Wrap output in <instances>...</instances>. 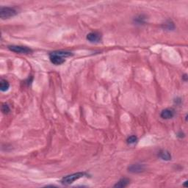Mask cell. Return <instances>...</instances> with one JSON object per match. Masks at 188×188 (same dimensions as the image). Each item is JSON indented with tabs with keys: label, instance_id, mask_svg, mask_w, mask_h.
<instances>
[{
	"label": "cell",
	"instance_id": "obj_4",
	"mask_svg": "<svg viewBox=\"0 0 188 188\" xmlns=\"http://www.w3.org/2000/svg\"><path fill=\"white\" fill-rule=\"evenodd\" d=\"M8 48L10 51L17 54H29L32 53L33 50L27 46H16V45H11L8 46Z\"/></svg>",
	"mask_w": 188,
	"mask_h": 188
},
{
	"label": "cell",
	"instance_id": "obj_12",
	"mask_svg": "<svg viewBox=\"0 0 188 188\" xmlns=\"http://www.w3.org/2000/svg\"><path fill=\"white\" fill-rule=\"evenodd\" d=\"M164 28L168 30H173L175 28V25L172 22H168L164 24Z\"/></svg>",
	"mask_w": 188,
	"mask_h": 188
},
{
	"label": "cell",
	"instance_id": "obj_1",
	"mask_svg": "<svg viewBox=\"0 0 188 188\" xmlns=\"http://www.w3.org/2000/svg\"><path fill=\"white\" fill-rule=\"evenodd\" d=\"M49 60L55 65H62L65 62V58L73 56V54L67 51H54L49 54Z\"/></svg>",
	"mask_w": 188,
	"mask_h": 188
},
{
	"label": "cell",
	"instance_id": "obj_9",
	"mask_svg": "<svg viewBox=\"0 0 188 188\" xmlns=\"http://www.w3.org/2000/svg\"><path fill=\"white\" fill-rule=\"evenodd\" d=\"M130 179H126V178H123V179H120V180L118 181L115 185H114V187H121V188L126 187H127L129 185H130Z\"/></svg>",
	"mask_w": 188,
	"mask_h": 188
},
{
	"label": "cell",
	"instance_id": "obj_5",
	"mask_svg": "<svg viewBox=\"0 0 188 188\" xmlns=\"http://www.w3.org/2000/svg\"><path fill=\"white\" fill-rule=\"evenodd\" d=\"M145 170V165L143 164L135 163L132 164L129 166L128 170L133 174H138V173L143 172Z\"/></svg>",
	"mask_w": 188,
	"mask_h": 188
},
{
	"label": "cell",
	"instance_id": "obj_10",
	"mask_svg": "<svg viewBox=\"0 0 188 188\" xmlns=\"http://www.w3.org/2000/svg\"><path fill=\"white\" fill-rule=\"evenodd\" d=\"M9 88H10L9 82L5 79H1V81H0V90H1V91L3 92L8 91V90H9Z\"/></svg>",
	"mask_w": 188,
	"mask_h": 188
},
{
	"label": "cell",
	"instance_id": "obj_14",
	"mask_svg": "<svg viewBox=\"0 0 188 188\" xmlns=\"http://www.w3.org/2000/svg\"><path fill=\"white\" fill-rule=\"evenodd\" d=\"M135 22L138 24H142L143 23H145V18H143V16H140L139 17L135 18Z\"/></svg>",
	"mask_w": 188,
	"mask_h": 188
},
{
	"label": "cell",
	"instance_id": "obj_13",
	"mask_svg": "<svg viewBox=\"0 0 188 188\" xmlns=\"http://www.w3.org/2000/svg\"><path fill=\"white\" fill-rule=\"evenodd\" d=\"M2 111L4 114H8L10 113V107L8 106V104H3V106H2Z\"/></svg>",
	"mask_w": 188,
	"mask_h": 188
},
{
	"label": "cell",
	"instance_id": "obj_2",
	"mask_svg": "<svg viewBox=\"0 0 188 188\" xmlns=\"http://www.w3.org/2000/svg\"><path fill=\"white\" fill-rule=\"evenodd\" d=\"M85 173L84 172H77V173H74V174L68 175V176H65L63 177V178L61 179L60 182L64 185H69L72 184L74 181L78 180V179L82 178V177H84L86 176Z\"/></svg>",
	"mask_w": 188,
	"mask_h": 188
},
{
	"label": "cell",
	"instance_id": "obj_8",
	"mask_svg": "<svg viewBox=\"0 0 188 188\" xmlns=\"http://www.w3.org/2000/svg\"><path fill=\"white\" fill-rule=\"evenodd\" d=\"M158 156L160 159L165 161H170L171 160V155L167 150H161L158 154Z\"/></svg>",
	"mask_w": 188,
	"mask_h": 188
},
{
	"label": "cell",
	"instance_id": "obj_7",
	"mask_svg": "<svg viewBox=\"0 0 188 188\" xmlns=\"http://www.w3.org/2000/svg\"><path fill=\"white\" fill-rule=\"evenodd\" d=\"M175 115V110L172 108H166L163 109L160 114L162 119H170Z\"/></svg>",
	"mask_w": 188,
	"mask_h": 188
},
{
	"label": "cell",
	"instance_id": "obj_6",
	"mask_svg": "<svg viewBox=\"0 0 188 188\" xmlns=\"http://www.w3.org/2000/svg\"><path fill=\"white\" fill-rule=\"evenodd\" d=\"M86 38L90 43H99L101 40V35L98 32H92L88 34Z\"/></svg>",
	"mask_w": 188,
	"mask_h": 188
},
{
	"label": "cell",
	"instance_id": "obj_3",
	"mask_svg": "<svg viewBox=\"0 0 188 188\" xmlns=\"http://www.w3.org/2000/svg\"><path fill=\"white\" fill-rule=\"evenodd\" d=\"M17 13L18 12L13 8L2 7L0 8V17L2 19H8L16 16Z\"/></svg>",
	"mask_w": 188,
	"mask_h": 188
},
{
	"label": "cell",
	"instance_id": "obj_11",
	"mask_svg": "<svg viewBox=\"0 0 188 188\" xmlns=\"http://www.w3.org/2000/svg\"><path fill=\"white\" fill-rule=\"evenodd\" d=\"M126 141H127L128 144H130V145L135 144V143L138 141V138H137L135 135H132V136L129 137Z\"/></svg>",
	"mask_w": 188,
	"mask_h": 188
}]
</instances>
